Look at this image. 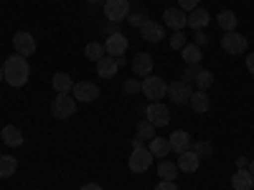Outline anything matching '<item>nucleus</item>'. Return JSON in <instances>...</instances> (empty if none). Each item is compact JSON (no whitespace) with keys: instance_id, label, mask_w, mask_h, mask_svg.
I'll return each instance as SVG.
<instances>
[{"instance_id":"nucleus-20","label":"nucleus","mask_w":254,"mask_h":190,"mask_svg":"<svg viewBox=\"0 0 254 190\" xmlns=\"http://www.w3.org/2000/svg\"><path fill=\"white\" fill-rule=\"evenodd\" d=\"M0 137H3V142L8 147H20V144H23V132H20L15 124H5L3 132H0Z\"/></svg>"},{"instance_id":"nucleus-31","label":"nucleus","mask_w":254,"mask_h":190,"mask_svg":"<svg viewBox=\"0 0 254 190\" xmlns=\"http://www.w3.org/2000/svg\"><path fill=\"white\" fill-rule=\"evenodd\" d=\"M122 92H125L127 96L140 94V92H142V81H137V79H127V81L122 84Z\"/></svg>"},{"instance_id":"nucleus-34","label":"nucleus","mask_w":254,"mask_h":190,"mask_svg":"<svg viewBox=\"0 0 254 190\" xmlns=\"http://www.w3.org/2000/svg\"><path fill=\"white\" fill-rule=\"evenodd\" d=\"M193 152H196L198 157H206V155H211V152H214V147H211L208 142H198V144L193 147Z\"/></svg>"},{"instance_id":"nucleus-39","label":"nucleus","mask_w":254,"mask_h":190,"mask_svg":"<svg viewBox=\"0 0 254 190\" xmlns=\"http://www.w3.org/2000/svg\"><path fill=\"white\" fill-rule=\"evenodd\" d=\"M247 69H249V74H254V53L247 56Z\"/></svg>"},{"instance_id":"nucleus-42","label":"nucleus","mask_w":254,"mask_h":190,"mask_svg":"<svg viewBox=\"0 0 254 190\" xmlns=\"http://www.w3.org/2000/svg\"><path fill=\"white\" fill-rule=\"evenodd\" d=\"M135 147H142V140L140 137H132V150H135Z\"/></svg>"},{"instance_id":"nucleus-22","label":"nucleus","mask_w":254,"mask_h":190,"mask_svg":"<svg viewBox=\"0 0 254 190\" xmlns=\"http://www.w3.org/2000/svg\"><path fill=\"white\" fill-rule=\"evenodd\" d=\"M117 58H112V56H104V58H99L97 61V74L102 76V79H112L115 74H117Z\"/></svg>"},{"instance_id":"nucleus-24","label":"nucleus","mask_w":254,"mask_h":190,"mask_svg":"<svg viewBox=\"0 0 254 190\" xmlns=\"http://www.w3.org/2000/svg\"><path fill=\"white\" fill-rule=\"evenodd\" d=\"M147 150L153 152V157H168V152H171V144H168V140L165 137H153L150 140V144H147Z\"/></svg>"},{"instance_id":"nucleus-17","label":"nucleus","mask_w":254,"mask_h":190,"mask_svg":"<svg viewBox=\"0 0 254 190\" xmlns=\"http://www.w3.org/2000/svg\"><path fill=\"white\" fill-rule=\"evenodd\" d=\"M208 20H211V15H208V10H203L201 5L198 8H193L188 13V28H193V31H203L206 26H208Z\"/></svg>"},{"instance_id":"nucleus-9","label":"nucleus","mask_w":254,"mask_h":190,"mask_svg":"<svg viewBox=\"0 0 254 190\" xmlns=\"http://www.w3.org/2000/svg\"><path fill=\"white\" fill-rule=\"evenodd\" d=\"M13 48H15V53L18 56H33L36 53V38L28 33V31H18L15 36H13Z\"/></svg>"},{"instance_id":"nucleus-8","label":"nucleus","mask_w":254,"mask_h":190,"mask_svg":"<svg viewBox=\"0 0 254 190\" xmlns=\"http://www.w3.org/2000/svg\"><path fill=\"white\" fill-rule=\"evenodd\" d=\"M71 96L76 101H81V104H92V101L99 99V87H97V84H92V81H79V84H74Z\"/></svg>"},{"instance_id":"nucleus-44","label":"nucleus","mask_w":254,"mask_h":190,"mask_svg":"<svg viewBox=\"0 0 254 190\" xmlns=\"http://www.w3.org/2000/svg\"><path fill=\"white\" fill-rule=\"evenodd\" d=\"M0 81H3V66H0Z\"/></svg>"},{"instance_id":"nucleus-6","label":"nucleus","mask_w":254,"mask_h":190,"mask_svg":"<svg viewBox=\"0 0 254 190\" xmlns=\"http://www.w3.org/2000/svg\"><path fill=\"white\" fill-rule=\"evenodd\" d=\"M190 94H193V89H190V84L178 79V81H171L168 84V99H171L173 104H188L190 101Z\"/></svg>"},{"instance_id":"nucleus-4","label":"nucleus","mask_w":254,"mask_h":190,"mask_svg":"<svg viewBox=\"0 0 254 190\" xmlns=\"http://www.w3.org/2000/svg\"><path fill=\"white\" fill-rule=\"evenodd\" d=\"M142 94L150 99V101H160L165 94H168V84L160 79V76H145L142 79Z\"/></svg>"},{"instance_id":"nucleus-40","label":"nucleus","mask_w":254,"mask_h":190,"mask_svg":"<svg viewBox=\"0 0 254 190\" xmlns=\"http://www.w3.org/2000/svg\"><path fill=\"white\" fill-rule=\"evenodd\" d=\"M81 190H104V188H102V185H97V183H87Z\"/></svg>"},{"instance_id":"nucleus-32","label":"nucleus","mask_w":254,"mask_h":190,"mask_svg":"<svg viewBox=\"0 0 254 190\" xmlns=\"http://www.w3.org/2000/svg\"><path fill=\"white\" fill-rule=\"evenodd\" d=\"M198 71H201V69H198V63H188V66L183 69V74H181V79L188 81V84H193L196 76H198Z\"/></svg>"},{"instance_id":"nucleus-27","label":"nucleus","mask_w":254,"mask_h":190,"mask_svg":"<svg viewBox=\"0 0 254 190\" xmlns=\"http://www.w3.org/2000/svg\"><path fill=\"white\" fill-rule=\"evenodd\" d=\"M158 175L163 180H176L178 178V165L176 162H168V160H160L158 162Z\"/></svg>"},{"instance_id":"nucleus-23","label":"nucleus","mask_w":254,"mask_h":190,"mask_svg":"<svg viewBox=\"0 0 254 190\" xmlns=\"http://www.w3.org/2000/svg\"><path fill=\"white\" fill-rule=\"evenodd\" d=\"M216 23L221 26L224 33H229V31H237L239 18H237V13H231V10H221V13L216 15Z\"/></svg>"},{"instance_id":"nucleus-12","label":"nucleus","mask_w":254,"mask_h":190,"mask_svg":"<svg viewBox=\"0 0 254 190\" xmlns=\"http://www.w3.org/2000/svg\"><path fill=\"white\" fill-rule=\"evenodd\" d=\"M140 33H142V38L147 41V44H160V41L165 38V28L160 23H155V20H145V23L140 26Z\"/></svg>"},{"instance_id":"nucleus-45","label":"nucleus","mask_w":254,"mask_h":190,"mask_svg":"<svg viewBox=\"0 0 254 190\" xmlns=\"http://www.w3.org/2000/svg\"><path fill=\"white\" fill-rule=\"evenodd\" d=\"M89 3H104V0H89Z\"/></svg>"},{"instance_id":"nucleus-14","label":"nucleus","mask_w":254,"mask_h":190,"mask_svg":"<svg viewBox=\"0 0 254 190\" xmlns=\"http://www.w3.org/2000/svg\"><path fill=\"white\" fill-rule=\"evenodd\" d=\"M163 20H165V23L171 26L173 31H183L186 23H188V13L181 10V8H168V10L163 13Z\"/></svg>"},{"instance_id":"nucleus-5","label":"nucleus","mask_w":254,"mask_h":190,"mask_svg":"<svg viewBox=\"0 0 254 190\" xmlns=\"http://www.w3.org/2000/svg\"><path fill=\"white\" fill-rule=\"evenodd\" d=\"M104 15L112 23H122L130 15V0H104Z\"/></svg>"},{"instance_id":"nucleus-29","label":"nucleus","mask_w":254,"mask_h":190,"mask_svg":"<svg viewBox=\"0 0 254 190\" xmlns=\"http://www.w3.org/2000/svg\"><path fill=\"white\" fill-rule=\"evenodd\" d=\"M193 84H196V87H198L201 92H208V89H211V84H214V74H211V71H206V69H201Z\"/></svg>"},{"instance_id":"nucleus-3","label":"nucleus","mask_w":254,"mask_h":190,"mask_svg":"<svg viewBox=\"0 0 254 190\" xmlns=\"http://www.w3.org/2000/svg\"><path fill=\"white\" fill-rule=\"evenodd\" d=\"M150 165H153V152L147 150V147H135L132 155L127 157V167H130L132 173H147L150 170Z\"/></svg>"},{"instance_id":"nucleus-28","label":"nucleus","mask_w":254,"mask_h":190,"mask_svg":"<svg viewBox=\"0 0 254 190\" xmlns=\"http://www.w3.org/2000/svg\"><path fill=\"white\" fill-rule=\"evenodd\" d=\"M84 56H87V61H99L107 56V51H104V44H87V48H84Z\"/></svg>"},{"instance_id":"nucleus-38","label":"nucleus","mask_w":254,"mask_h":190,"mask_svg":"<svg viewBox=\"0 0 254 190\" xmlns=\"http://www.w3.org/2000/svg\"><path fill=\"white\" fill-rule=\"evenodd\" d=\"M155 190H178V185H176V180H160L155 185Z\"/></svg>"},{"instance_id":"nucleus-26","label":"nucleus","mask_w":254,"mask_h":190,"mask_svg":"<svg viewBox=\"0 0 254 190\" xmlns=\"http://www.w3.org/2000/svg\"><path fill=\"white\" fill-rule=\"evenodd\" d=\"M18 170V160L10 155H0V178H10Z\"/></svg>"},{"instance_id":"nucleus-18","label":"nucleus","mask_w":254,"mask_h":190,"mask_svg":"<svg viewBox=\"0 0 254 190\" xmlns=\"http://www.w3.org/2000/svg\"><path fill=\"white\" fill-rule=\"evenodd\" d=\"M231 188L234 190H252L254 188V175L247 170V167H239V170L231 175Z\"/></svg>"},{"instance_id":"nucleus-25","label":"nucleus","mask_w":254,"mask_h":190,"mask_svg":"<svg viewBox=\"0 0 254 190\" xmlns=\"http://www.w3.org/2000/svg\"><path fill=\"white\" fill-rule=\"evenodd\" d=\"M181 56H183L186 63H201V58H203L201 46H196V44H186V46L181 48Z\"/></svg>"},{"instance_id":"nucleus-19","label":"nucleus","mask_w":254,"mask_h":190,"mask_svg":"<svg viewBox=\"0 0 254 190\" xmlns=\"http://www.w3.org/2000/svg\"><path fill=\"white\" fill-rule=\"evenodd\" d=\"M190 109H193V112H198V114H206L208 109H211V96H208V92H193V94H190Z\"/></svg>"},{"instance_id":"nucleus-33","label":"nucleus","mask_w":254,"mask_h":190,"mask_svg":"<svg viewBox=\"0 0 254 190\" xmlns=\"http://www.w3.org/2000/svg\"><path fill=\"white\" fill-rule=\"evenodd\" d=\"M186 44H188V38H186V33H183V31H176V33L171 36V48L181 51V48H183Z\"/></svg>"},{"instance_id":"nucleus-37","label":"nucleus","mask_w":254,"mask_h":190,"mask_svg":"<svg viewBox=\"0 0 254 190\" xmlns=\"http://www.w3.org/2000/svg\"><path fill=\"white\" fill-rule=\"evenodd\" d=\"M193 44L196 46H206L208 44V33L206 31H193Z\"/></svg>"},{"instance_id":"nucleus-43","label":"nucleus","mask_w":254,"mask_h":190,"mask_svg":"<svg viewBox=\"0 0 254 190\" xmlns=\"http://www.w3.org/2000/svg\"><path fill=\"white\" fill-rule=\"evenodd\" d=\"M247 170H249V173L254 175V160H249V165H247Z\"/></svg>"},{"instance_id":"nucleus-16","label":"nucleus","mask_w":254,"mask_h":190,"mask_svg":"<svg viewBox=\"0 0 254 190\" xmlns=\"http://www.w3.org/2000/svg\"><path fill=\"white\" fill-rule=\"evenodd\" d=\"M176 165H178V170H183V173H196L198 165H201V157L193 150H186V152L178 155V162Z\"/></svg>"},{"instance_id":"nucleus-13","label":"nucleus","mask_w":254,"mask_h":190,"mask_svg":"<svg viewBox=\"0 0 254 190\" xmlns=\"http://www.w3.org/2000/svg\"><path fill=\"white\" fill-rule=\"evenodd\" d=\"M153 66H155V61H153V56L150 53H145V51H140L135 58H132V71H135V76H150L153 74Z\"/></svg>"},{"instance_id":"nucleus-21","label":"nucleus","mask_w":254,"mask_h":190,"mask_svg":"<svg viewBox=\"0 0 254 190\" xmlns=\"http://www.w3.org/2000/svg\"><path fill=\"white\" fill-rule=\"evenodd\" d=\"M51 84H54L56 94H71V89H74V79H71L66 71H56Z\"/></svg>"},{"instance_id":"nucleus-7","label":"nucleus","mask_w":254,"mask_h":190,"mask_svg":"<svg viewBox=\"0 0 254 190\" xmlns=\"http://www.w3.org/2000/svg\"><path fill=\"white\" fill-rule=\"evenodd\" d=\"M221 48L229 56H239V53L247 51V38L242 33H237V31H229V33L221 36Z\"/></svg>"},{"instance_id":"nucleus-2","label":"nucleus","mask_w":254,"mask_h":190,"mask_svg":"<svg viewBox=\"0 0 254 190\" xmlns=\"http://www.w3.org/2000/svg\"><path fill=\"white\" fill-rule=\"evenodd\" d=\"M76 112V99L71 94H56L51 101V114L56 119H69Z\"/></svg>"},{"instance_id":"nucleus-36","label":"nucleus","mask_w":254,"mask_h":190,"mask_svg":"<svg viewBox=\"0 0 254 190\" xmlns=\"http://www.w3.org/2000/svg\"><path fill=\"white\" fill-rule=\"evenodd\" d=\"M198 3H201V0H178V8L186 10V13H190L193 8H198Z\"/></svg>"},{"instance_id":"nucleus-41","label":"nucleus","mask_w":254,"mask_h":190,"mask_svg":"<svg viewBox=\"0 0 254 190\" xmlns=\"http://www.w3.org/2000/svg\"><path fill=\"white\" fill-rule=\"evenodd\" d=\"M249 162H247V157H237V167H247Z\"/></svg>"},{"instance_id":"nucleus-10","label":"nucleus","mask_w":254,"mask_h":190,"mask_svg":"<svg viewBox=\"0 0 254 190\" xmlns=\"http://www.w3.org/2000/svg\"><path fill=\"white\" fill-rule=\"evenodd\" d=\"M145 114H147V122L155 124V127H168V122H171V112H168V107L160 104V101H150V104H147Z\"/></svg>"},{"instance_id":"nucleus-30","label":"nucleus","mask_w":254,"mask_h":190,"mask_svg":"<svg viewBox=\"0 0 254 190\" xmlns=\"http://www.w3.org/2000/svg\"><path fill=\"white\" fill-rule=\"evenodd\" d=\"M137 137H140V140H153V137H155V124H150L147 119L140 122V124H137Z\"/></svg>"},{"instance_id":"nucleus-11","label":"nucleus","mask_w":254,"mask_h":190,"mask_svg":"<svg viewBox=\"0 0 254 190\" xmlns=\"http://www.w3.org/2000/svg\"><path fill=\"white\" fill-rule=\"evenodd\" d=\"M127 46H130L127 36H122V33H112V36H107L104 51H107V56H112V58H120V56L127 53Z\"/></svg>"},{"instance_id":"nucleus-1","label":"nucleus","mask_w":254,"mask_h":190,"mask_svg":"<svg viewBox=\"0 0 254 190\" xmlns=\"http://www.w3.org/2000/svg\"><path fill=\"white\" fill-rule=\"evenodd\" d=\"M3 79L10 84V87L20 89V87H26L28 79H31V66H28V58L26 56H8L5 58V66H3Z\"/></svg>"},{"instance_id":"nucleus-15","label":"nucleus","mask_w":254,"mask_h":190,"mask_svg":"<svg viewBox=\"0 0 254 190\" xmlns=\"http://www.w3.org/2000/svg\"><path fill=\"white\" fill-rule=\"evenodd\" d=\"M168 144H171V150L173 152H186V150H190V144H193V137H190L188 132H183V130H176L171 137H168Z\"/></svg>"},{"instance_id":"nucleus-35","label":"nucleus","mask_w":254,"mask_h":190,"mask_svg":"<svg viewBox=\"0 0 254 190\" xmlns=\"http://www.w3.org/2000/svg\"><path fill=\"white\" fill-rule=\"evenodd\" d=\"M145 20H147L145 13H130V15H127V23H130V26H137V28L145 23Z\"/></svg>"}]
</instances>
